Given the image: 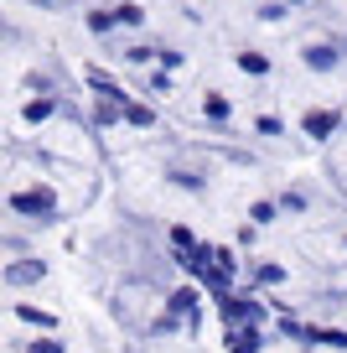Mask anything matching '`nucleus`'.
Instances as JSON below:
<instances>
[{"mask_svg":"<svg viewBox=\"0 0 347 353\" xmlns=\"http://www.w3.org/2000/svg\"><path fill=\"white\" fill-rule=\"evenodd\" d=\"M88 83H94L98 94H109V88H114V83H109V73H104V68H88Z\"/></svg>","mask_w":347,"mask_h":353,"instance_id":"obj_14","label":"nucleus"},{"mask_svg":"<svg viewBox=\"0 0 347 353\" xmlns=\"http://www.w3.org/2000/svg\"><path fill=\"white\" fill-rule=\"evenodd\" d=\"M36 6H57V0H36Z\"/></svg>","mask_w":347,"mask_h":353,"instance_id":"obj_21","label":"nucleus"},{"mask_svg":"<svg viewBox=\"0 0 347 353\" xmlns=\"http://www.w3.org/2000/svg\"><path fill=\"white\" fill-rule=\"evenodd\" d=\"M125 120H130V125H140V130H151V125H156V114L145 110V104H125Z\"/></svg>","mask_w":347,"mask_h":353,"instance_id":"obj_9","label":"nucleus"},{"mask_svg":"<svg viewBox=\"0 0 347 353\" xmlns=\"http://www.w3.org/2000/svg\"><path fill=\"white\" fill-rule=\"evenodd\" d=\"M36 276H42V265H32V260H26V265H11V281H36Z\"/></svg>","mask_w":347,"mask_h":353,"instance_id":"obj_13","label":"nucleus"},{"mask_svg":"<svg viewBox=\"0 0 347 353\" xmlns=\"http://www.w3.org/2000/svg\"><path fill=\"white\" fill-rule=\"evenodd\" d=\"M280 130H285V125L275 120V114H260V135H280Z\"/></svg>","mask_w":347,"mask_h":353,"instance_id":"obj_17","label":"nucleus"},{"mask_svg":"<svg viewBox=\"0 0 347 353\" xmlns=\"http://www.w3.org/2000/svg\"><path fill=\"white\" fill-rule=\"evenodd\" d=\"M275 219V203H254V223H270Z\"/></svg>","mask_w":347,"mask_h":353,"instance_id":"obj_19","label":"nucleus"},{"mask_svg":"<svg viewBox=\"0 0 347 353\" xmlns=\"http://www.w3.org/2000/svg\"><path fill=\"white\" fill-rule=\"evenodd\" d=\"M332 130H337V114H332V110H316V114H306V135H311V141H326Z\"/></svg>","mask_w":347,"mask_h":353,"instance_id":"obj_3","label":"nucleus"},{"mask_svg":"<svg viewBox=\"0 0 347 353\" xmlns=\"http://www.w3.org/2000/svg\"><path fill=\"white\" fill-rule=\"evenodd\" d=\"M306 63L316 68V73H326V68H337V47H326V42H316V47H306Z\"/></svg>","mask_w":347,"mask_h":353,"instance_id":"obj_4","label":"nucleus"},{"mask_svg":"<svg viewBox=\"0 0 347 353\" xmlns=\"http://www.w3.org/2000/svg\"><path fill=\"white\" fill-rule=\"evenodd\" d=\"M114 16H120L125 26H140V21H145V16H140V6H120V11H114Z\"/></svg>","mask_w":347,"mask_h":353,"instance_id":"obj_15","label":"nucleus"},{"mask_svg":"<svg viewBox=\"0 0 347 353\" xmlns=\"http://www.w3.org/2000/svg\"><path fill=\"white\" fill-rule=\"evenodd\" d=\"M239 68L260 78V73H270V57H264V52H239Z\"/></svg>","mask_w":347,"mask_h":353,"instance_id":"obj_7","label":"nucleus"},{"mask_svg":"<svg viewBox=\"0 0 347 353\" xmlns=\"http://www.w3.org/2000/svg\"><path fill=\"white\" fill-rule=\"evenodd\" d=\"M228 343H233V348H244V353H254V348H260V332H254V327H239V322H228Z\"/></svg>","mask_w":347,"mask_h":353,"instance_id":"obj_5","label":"nucleus"},{"mask_svg":"<svg viewBox=\"0 0 347 353\" xmlns=\"http://www.w3.org/2000/svg\"><path fill=\"white\" fill-rule=\"evenodd\" d=\"M275 281H285V270H280V265H264V270H260V286H275Z\"/></svg>","mask_w":347,"mask_h":353,"instance_id":"obj_16","label":"nucleus"},{"mask_svg":"<svg viewBox=\"0 0 347 353\" xmlns=\"http://www.w3.org/2000/svg\"><path fill=\"white\" fill-rule=\"evenodd\" d=\"M32 353H63V343H52V338H36V343H32Z\"/></svg>","mask_w":347,"mask_h":353,"instance_id":"obj_20","label":"nucleus"},{"mask_svg":"<svg viewBox=\"0 0 347 353\" xmlns=\"http://www.w3.org/2000/svg\"><path fill=\"white\" fill-rule=\"evenodd\" d=\"M47 114H52V99H32V104H26V120H47Z\"/></svg>","mask_w":347,"mask_h":353,"instance_id":"obj_11","label":"nucleus"},{"mask_svg":"<svg viewBox=\"0 0 347 353\" xmlns=\"http://www.w3.org/2000/svg\"><path fill=\"white\" fill-rule=\"evenodd\" d=\"M114 21H120V16H104V11H98V16H88V26H94V32H109Z\"/></svg>","mask_w":347,"mask_h":353,"instance_id":"obj_18","label":"nucleus"},{"mask_svg":"<svg viewBox=\"0 0 347 353\" xmlns=\"http://www.w3.org/2000/svg\"><path fill=\"white\" fill-rule=\"evenodd\" d=\"M16 312H21L26 322H36V327H52V322H57L52 312H36V307H16Z\"/></svg>","mask_w":347,"mask_h":353,"instance_id":"obj_12","label":"nucleus"},{"mask_svg":"<svg viewBox=\"0 0 347 353\" xmlns=\"http://www.w3.org/2000/svg\"><path fill=\"white\" fill-rule=\"evenodd\" d=\"M11 208L26 213V219H57V198L52 192H16Z\"/></svg>","mask_w":347,"mask_h":353,"instance_id":"obj_1","label":"nucleus"},{"mask_svg":"<svg viewBox=\"0 0 347 353\" xmlns=\"http://www.w3.org/2000/svg\"><path fill=\"white\" fill-rule=\"evenodd\" d=\"M202 110H207V120H228V114H233V104H228L223 94H207V104H202Z\"/></svg>","mask_w":347,"mask_h":353,"instance_id":"obj_8","label":"nucleus"},{"mask_svg":"<svg viewBox=\"0 0 347 353\" xmlns=\"http://www.w3.org/2000/svg\"><path fill=\"white\" fill-rule=\"evenodd\" d=\"M192 307H197L192 291H176V296H171V312H176V317H192Z\"/></svg>","mask_w":347,"mask_h":353,"instance_id":"obj_10","label":"nucleus"},{"mask_svg":"<svg viewBox=\"0 0 347 353\" xmlns=\"http://www.w3.org/2000/svg\"><path fill=\"white\" fill-rule=\"evenodd\" d=\"M207 276H213V286H228V281H233V254L218 250V254H213V270H207Z\"/></svg>","mask_w":347,"mask_h":353,"instance_id":"obj_6","label":"nucleus"},{"mask_svg":"<svg viewBox=\"0 0 347 353\" xmlns=\"http://www.w3.org/2000/svg\"><path fill=\"white\" fill-rule=\"evenodd\" d=\"M223 322H264V307L260 301H228L223 296Z\"/></svg>","mask_w":347,"mask_h":353,"instance_id":"obj_2","label":"nucleus"}]
</instances>
